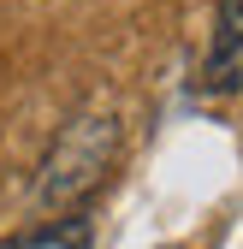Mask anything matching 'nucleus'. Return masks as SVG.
<instances>
[{
  "label": "nucleus",
  "instance_id": "1",
  "mask_svg": "<svg viewBox=\"0 0 243 249\" xmlns=\"http://www.w3.org/2000/svg\"><path fill=\"white\" fill-rule=\"evenodd\" d=\"M119 160V119L113 113H77L66 131L53 137L48 160H42V178H36V202L42 208H77L83 196H95L107 172Z\"/></svg>",
  "mask_w": 243,
  "mask_h": 249
},
{
  "label": "nucleus",
  "instance_id": "2",
  "mask_svg": "<svg viewBox=\"0 0 243 249\" xmlns=\"http://www.w3.org/2000/svg\"><path fill=\"white\" fill-rule=\"evenodd\" d=\"M243 89V0H220L214 42L202 59V95H237Z\"/></svg>",
  "mask_w": 243,
  "mask_h": 249
},
{
  "label": "nucleus",
  "instance_id": "3",
  "mask_svg": "<svg viewBox=\"0 0 243 249\" xmlns=\"http://www.w3.org/2000/svg\"><path fill=\"white\" fill-rule=\"evenodd\" d=\"M89 220H53V226H36V231H18L0 249H89Z\"/></svg>",
  "mask_w": 243,
  "mask_h": 249
}]
</instances>
